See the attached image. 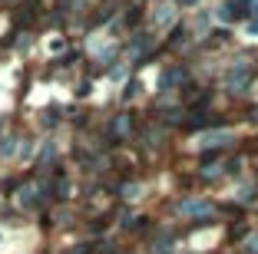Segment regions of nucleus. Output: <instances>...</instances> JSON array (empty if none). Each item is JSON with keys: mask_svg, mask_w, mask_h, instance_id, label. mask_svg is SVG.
Returning a JSON list of instances; mask_svg holds the SVG:
<instances>
[{"mask_svg": "<svg viewBox=\"0 0 258 254\" xmlns=\"http://www.w3.org/2000/svg\"><path fill=\"white\" fill-rule=\"evenodd\" d=\"M248 79H251V66L248 63H235V66L225 73V86L232 93H242L245 86H248Z\"/></svg>", "mask_w": 258, "mask_h": 254, "instance_id": "obj_1", "label": "nucleus"}, {"mask_svg": "<svg viewBox=\"0 0 258 254\" xmlns=\"http://www.w3.org/2000/svg\"><path fill=\"white\" fill-rule=\"evenodd\" d=\"M235 142V132L232 129H215V132H205L202 139H199V145L202 149H222V145Z\"/></svg>", "mask_w": 258, "mask_h": 254, "instance_id": "obj_2", "label": "nucleus"}, {"mask_svg": "<svg viewBox=\"0 0 258 254\" xmlns=\"http://www.w3.org/2000/svg\"><path fill=\"white\" fill-rule=\"evenodd\" d=\"M245 17V0H225L219 7V20H238Z\"/></svg>", "mask_w": 258, "mask_h": 254, "instance_id": "obj_3", "label": "nucleus"}, {"mask_svg": "<svg viewBox=\"0 0 258 254\" xmlns=\"http://www.w3.org/2000/svg\"><path fill=\"white\" fill-rule=\"evenodd\" d=\"M179 211L196 218V215H209V211H212V205H209V202H182V205H179Z\"/></svg>", "mask_w": 258, "mask_h": 254, "instance_id": "obj_4", "label": "nucleus"}, {"mask_svg": "<svg viewBox=\"0 0 258 254\" xmlns=\"http://www.w3.org/2000/svg\"><path fill=\"white\" fill-rule=\"evenodd\" d=\"M156 23H159V27H169V23H172V10H169V7H159V14H156Z\"/></svg>", "mask_w": 258, "mask_h": 254, "instance_id": "obj_5", "label": "nucleus"}, {"mask_svg": "<svg viewBox=\"0 0 258 254\" xmlns=\"http://www.w3.org/2000/svg\"><path fill=\"white\" fill-rule=\"evenodd\" d=\"M248 33H251V37H258V17H255V20L248 23Z\"/></svg>", "mask_w": 258, "mask_h": 254, "instance_id": "obj_6", "label": "nucleus"}, {"mask_svg": "<svg viewBox=\"0 0 258 254\" xmlns=\"http://www.w3.org/2000/svg\"><path fill=\"white\" fill-rule=\"evenodd\" d=\"M179 4H182V7H192V4H196V0H179Z\"/></svg>", "mask_w": 258, "mask_h": 254, "instance_id": "obj_7", "label": "nucleus"}, {"mask_svg": "<svg viewBox=\"0 0 258 254\" xmlns=\"http://www.w3.org/2000/svg\"><path fill=\"white\" fill-rule=\"evenodd\" d=\"M248 7H251V10H258V0H248Z\"/></svg>", "mask_w": 258, "mask_h": 254, "instance_id": "obj_8", "label": "nucleus"}, {"mask_svg": "<svg viewBox=\"0 0 258 254\" xmlns=\"http://www.w3.org/2000/svg\"><path fill=\"white\" fill-rule=\"evenodd\" d=\"M251 251H255V254H258V238H255V241H251Z\"/></svg>", "mask_w": 258, "mask_h": 254, "instance_id": "obj_9", "label": "nucleus"}]
</instances>
